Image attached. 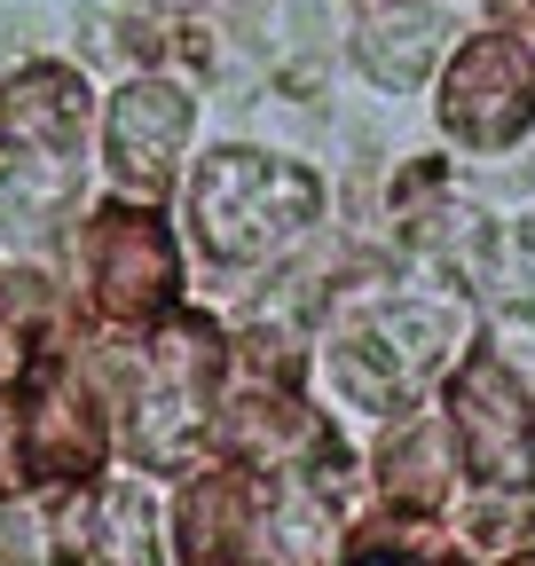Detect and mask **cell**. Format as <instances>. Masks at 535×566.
Returning <instances> with one entry per match:
<instances>
[{
	"label": "cell",
	"mask_w": 535,
	"mask_h": 566,
	"mask_svg": "<svg viewBox=\"0 0 535 566\" xmlns=\"http://www.w3.org/2000/svg\"><path fill=\"white\" fill-rule=\"evenodd\" d=\"M315 221V174L284 166V158H252V150H221L197 174V237L221 260H260L292 244Z\"/></svg>",
	"instance_id": "obj_1"
},
{
	"label": "cell",
	"mask_w": 535,
	"mask_h": 566,
	"mask_svg": "<svg viewBox=\"0 0 535 566\" xmlns=\"http://www.w3.org/2000/svg\"><path fill=\"white\" fill-rule=\"evenodd\" d=\"M441 118L457 142L473 150H504L520 142V126L535 118V63L512 32H481L464 40L457 63H449V87H441Z\"/></svg>",
	"instance_id": "obj_2"
},
{
	"label": "cell",
	"mask_w": 535,
	"mask_h": 566,
	"mask_svg": "<svg viewBox=\"0 0 535 566\" xmlns=\"http://www.w3.org/2000/svg\"><path fill=\"white\" fill-rule=\"evenodd\" d=\"M457 417V449L481 480H535V409L520 394V378L496 363V354H473L449 394Z\"/></svg>",
	"instance_id": "obj_3"
},
{
	"label": "cell",
	"mask_w": 535,
	"mask_h": 566,
	"mask_svg": "<svg viewBox=\"0 0 535 566\" xmlns=\"http://www.w3.org/2000/svg\"><path fill=\"white\" fill-rule=\"evenodd\" d=\"M181 134H189V103H181V87L143 80V87H126V95H118V111H111V158H118V174H126V181L158 189V181L174 174Z\"/></svg>",
	"instance_id": "obj_4"
},
{
	"label": "cell",
	"mask_w": 535,
	"mask_h": 566,
	"mask_svg": "<svg viewBox=\"0 0 535 566\" xmlns=\"http://www.w3.org/2000/svg\"><path fill=\"white\" fill-rule=\"evenodd\" d=\"M166 292H174L166 237L150 221H111L103 229V300L118 315H150V307H166Z\"/></svg>",
	"instance_id": "obj_5"
},
{
	"label": "cell",
	"mask_w": 535,
	"mask_h": 566,
	"mask_svg": "<svg viewBox=\"0 0 535 566\" xmlns=\"http://www.w3.org/2000/svg\"><path fill=\"white\" fill-rule=\"evenodd\" d=\"M237 527H244V488L213 480L189 504V566H229L237 558Z\"/></svg>",
	"instance_id": "obj_6"
},
{
	"label": "cell",
	"mask_w": 535,
	"mask_h": 566,
	"mask_svg": "<svg viewBox=\"0 0 535 566\" xmlns=\"http://www.w3.org/2000/svg\"><path fill=\"white\" fill-rule=\"evenodd\" d=\"M355 566H457L449 551H433V558H418V551H394V558H378V551H355Z\"/></svg>",
	"instance_id": "obj_7"
},
{
	"label": "cell",
	"mask_w": 535,
	"mask_h": 566,
	"mask_svg": "<svg viewBox=\"0 0 535 566\" xmlns=\"http://www.w3.org/2000/svg\"><path fill=\"white\" fill-rule=\"evenodd\" d=\"M512 566H535V558H512Z\"/></svg>",
	"instance_id": "obj_8"
}]
</instances>
